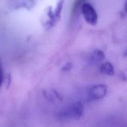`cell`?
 <instances>
[{
  "label": "cell",
  "instance_id": "1",
  "mask_svg": "<svg viewBox=\"0 0 127 127\" xmlns=\"http://www.w3.org/2000/svg\"><path fill=\"white\" fill-rule=\"evenodd\" d=\"M84 112V107L81 102L77 101L68 107L61 110L59 116L64 120H78L82 117Z\"/></svg>",
  "mask_w": 127,
  "mask_h": 127
},
{
  "label": "cell",
  "instance_id": "2",
  "mask_svg": "<svg viewBox=\"0 0 127 127\" xmlns=\"http://www.w3.org/2000/svg\"><path fill=\"white\" fill-rule=\"evenodd\" d=\"M107 93V86L104 84H97L90 87L86 93L88 101H94L102 99Z\"/></svg>",
  "mask_w": 127,
  "mask_h": 127
},
{
  "label": "cell",
  "instance_id": "3",
  "mask_svg": "<svg viewBox=\"0 0 127 127\" xmlns=\"http://www.w3.org/2000/svg\"><path fill=\"white\" fill-rule=\"evenodd\" d=\"M81 11L85 19L88 23L95 25L98 21V14L93 5L88 2H83L81 4Z\"/></svg>",
  "mask_w": 127,
  "mask_h": 127
},
{
  "label": "cell",
  "instance_id": "4",
  "mask_svg": "<svg viewBox=\"0 0 127 127\" xmlns=\"http://www.w3.org/2000/svg\"><path fill=\"white\" fill-rule=\"evenodd\" d=\"M105 58V53L102 50L95 49L90 54L88 62L90 64H96L103 61Z\"/></svg>",
  "mask_w": 127,
  "mask_h": 127
},
{
  "label": "cell",
  "instance_id": "5",
  "mask_svg": "<svg viewBox=\"0 0 127 127\" xmlns=\"http://www.w3.org/2000/svg\"><path fill=\"white\" fill-rule=\"evenodd\" d=\"M44 95L48 100L53 102L62 100V99H63L62 95L54 89L45 91L44 92Z\"/></svg>",
  "mask_w": 127,
  "mask_h": 127
},
{
  "label": "cell",
  "instance_id": "6",
  "mask_svg": "<svg viewBox=\"0 0 127 127\" xmlns=\"http://www.w3.org/2000/svg\"><path fill=\"white\" fill-rule=\"evenodd\" d=\"M101 73L108 76H113L115 74V68L112 63L107 62L102 63L99 68Z\"/></svg>",
  "mask_w": 127,
  "mask_h": 127
},
{
  "label": "cell",
  "instance_id": "7",
  "mask_svg": "<svg viewBox=\"0 0 127 127\" xmlns=\"http://www.w3.org/2000/svg\"><path fill=\"white\" fill-rule=\"evenodd\" d=\"M36 2L33 1H16L14 4V6L16 8L18 7H25L28 9H30L32 7L34 6Z\"/></svg>",
  "mask_w": 127,
  "mask_h": 127
},
{
  "label": "cell",
  "instance_id": "8",
  "mask_svg": "<svg viewBox=\"0 0 127 127\" xmlns=\"http://www.w3.org/2000/svg\"><path fill=\"white\" fill-rule=\"evenodd\" d=\"M72 68V64L70 62H66L62 67V70L64 71H67Z\"/></svg>",
  "mask_w": 127,
  "mask_h": 127
},
{
  "label": "cell",
  "instance_id": "9",
  "mask_svg": "<svg viewBox=\"0 0 127 127\" xmlns=\"http://www.w3.org/2000/svg\"><path fill=\"white\" fill-rule=\"evenodd\" d=\"M120 78L124 81H127V68L122 71L120 74Z\"/></svg>",
  "mask_w": 127,
  "mask_h": 127
},
{
  "label": "cell",
  "instance_id": "10",
  "mask_svg": "<svg viewBox=\"0 0 127 127\" xmlns=\"http://www.w3.org/2000/svg\"><path fill=\"white\" fill-rule=\"evenodd\" d=\"M3 80H4L3 68H2V63H1V60H0V88H1V86H2V83H3Z\"/></svg>",
  "mask_w": 127,
  "mask_h": 127
},
{
  "label": "cell",
  "instance_id": "11",
  "mask_svg": "<svg viewBox=\"0 0 127 127\" xmlns=\"http://www.w3.org/2000/svg\"><path fill=\"white\" fill-rule=\"evenodd\" d=\"M124 12L125 13H127V1L125 2L124 6Z\"/></svg>",
  "mask_w": 127,
  "mask_h": 127
},
{
  "label": "cell",
  "instance_id": "12",
  "mask_svg": "<svg viewBox=\"0 0 127 127\" xmlns=\"http://www.w3.org/2000/svg\"><path fill=\"white\" fill-rule=\"evenodd\" d=\"M123 56L124 57H127V48L125 50L124 53H123Z\"/></svg>",
  "mask_w": 127,
  "mask_h": 127
}]
</instances>
